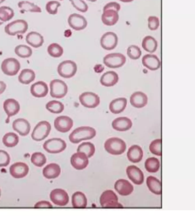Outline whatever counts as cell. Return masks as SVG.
<instances>
[{
	"label": "cell",
	"mask_w": 195,
	"mask_h": 220,
	"mask_svg": "<svg viewBox=\"0 0 195 220\" xmlns=\"http://www.w3.org/2000/svg\"><path fill=\"white\" fill-rule=\"evenodd\" d=\"M96 135L94 128L88 126H82L77 128L69 135V139L70 142L79 143L84 140H91Z\"/></svg>",
	"instance_id": "6da1fadb"
},
{
	"label": "cell",
	"mask_w": 195,
	"mask_h": 220,
	"mask_svg": "<svg viewBox=\"0 0 195 220\" xmlns=\"http://www.w3.org/2000/svg\"><path fill=\"white\" fill-rule=\"evenodd\" d=\"M125 142L118 138H111L105 142L104 144L105 150L109 154L119 155L123 154L126 150Z\"/></svg>",
	"instance_id": "7a4b0ae2"
},
{
	"label": "cell",
	"mask_w": 195,
	"mask_h": 220,
	"mask_svg": "<svg viewBox=\"0 0 195 220\" xmlns=\"http://www.w3.org/2000/svg\"><path fill=\"white\" fill-rule=\"evenodd\" d=\"M28 29V24L24 20H17L9 23L5 27V32L9 36H15L17 34H22Z\"/></svg>",
	"instance_id": "3957f363"
},
{
	"label": "cell",
	"mask_w": 195,
	"mask_h": 220,
	"mask_svg": "<svg viewBox=\"0 0 195 220\" xmlns=\"http://www.w3.org/2000/svg\"><path fill=\"white\" fill-rule=\"evenodd\" d=\"M100 202L101 206L104 208H121L123 205L119 203L118 197L111 190H106L101 195Z\"/></svg>",
	"instance_id": "277c9868"
},
{
	"label": "cell",
	"mask_w": 195,
	"mask_h": 220,
	"mask_svg": "<svg viewBox=\"0 0 195 220\" xmlns=\"http://www.w3.org/2000/svg\"><path fill=\"white\" fill-rule=\"evenodd\" d=\"M51 125L48 121H40L33 130L32 138L35 141H41L45 140L51 132Z\"/></svg>",
	"instance_id": "5b68a950"
},
{
	"label": "cell",
	"mask_w": 195,
	"mask_h": 220,
	"mask_svg": "<svg viewBox=\"0 0 195 220\" xmlns=\"http://www.w3.org/2000/svg\"><path fill=\"white\" fill-rule=\"evenodd\" d=\"M68 86L64 81L54 79L50 83V95L53 98L61 99L68 93Z\"/></svg>",
	"instance_id": "8992f818"
},
{
	"label": "cell",
	"mask_w": 195,
	"mask_h": 220,
	"mask_svg": "<svg viewBox=\"0 0 195 220\" xmlns=\"http://www.w3.org/2000/svg\"><path fill=\"white\" fill-rule=\"evenodd\" d=\"M77 71L75 62L72 60H65L60 62L57 67L58 75L63 78L69 79L73 77Z\"/></svg>",
	"instance_id": "52a82bcc"
},
{
	"label": "cell",
	"mask_w": 195,
	"mask_h": 220,
	"mask_svg": "<svg viewBox=\"0 0 195 220\" xmlns=\"http://www.w3.org/2000/svg\"><path fill=\"white\" fill-rule=\"evenodd\" d=\"M66 147V142L60 138H52L48 140L43 144V149L51 154L61 153L65 150Z\"/></svg>",
	"instance_id": "ba28073f"
},
{
	"label": "cell",
	"mask_w": 195,
	"mask_h": 220,
	"mask_svg": "<svg viewBox=\"0 0 195 220\" xmlns=\"http://www.w3.org/2000/svg\"><path fill=\"white\" fill-rule=\"evenodd\" d=\"M21 65L17 59L11 57L5 59L1 64L2 72L7 76L16 75L20 70Z\"/></svg>",
	"instance_id": "9c48e42d"
},
{
	"label": "cell",
	"mask_w": 195,
	"mask_h": 220,
	"mask_svg": "<svg viewBox=\"0 0 195 220\" xmlns=\"http://www.w3.org/2000/svg\"><path fill=\"white\" fill-rule=\"evenodd\" d=\"M126 62V57L120 53H110L106 55L103 59L105 66L110 68H118L123 66Z\"/></svg>",
	"instance_id": "30bf717a"
},
{
	"label": "cell",
	"mask_w": 195,
	"mask_h": 220,
	"mask_svg": "<svg viewBox=\"0 0 195 220\" xmlns=\"http://www.w3.org/2000/svg\"><path fill=\"white\" fill-rule=\"evenodd\" d=\"M79 100L83 106L89 108H94L98 107L100 103L99 96L91 92L83 93L79 96Z\"/></svg>",
	"instance_id": "8fae6325"
},
{
	"label": "cell",
	"mask_w": 195,
	"mask_h": 220,
	"mask_svg": "<svg viewBox=\"0 0 195 220\" xmlns=\"http://www.w3.org/2000/svg\"><path fill=\"white\" fill-rule=\"evenodd\" d=\"M50 199L56 205L64 206L68 204L69 198L68 193L61 189H56L51 191Z\"/></svg>",
	"instance_id": "7c38bea8"
},
{
	"label": "cell",
	"mask_w": 195,
	"mask_h": 220,
	"mask_svg": "<svg viewBox=\"0 0 195 220\" xmlns=\"http://www.w3.org/2000/svg\"><path fill=\"white\" fill-rule=\"evenodd\" d=\"M118 44V37L116 33L108 32L102 35L100 40L102 48L107 51H111L116 48Z\"/></svg>",
	"instance_id": "4fadbf2b"
},
{
	"label": "cell",
	"mask_w": 195,
	"mask_h": 220,
	"mask_svg": "<svg viewBox=\"0 0 195 220\" xmlns=\"http://www.w3.org/2000/svg\"><path fill=\"white\" fill-rule=\"evenodd\" d=\"M69 25L75 30H83L87 26V20L82 15L73 13L69 16L68 19Z\"/></svg>",
	"instance_id": "5bb4252c"
},
{
	"label": "cell",
	"mask_w": 195,
	"mask_h": 220,
	"mask_svg": "<svg viewBox=\"0 0 195 220\" xmlns=\"http://www.w3.org/2000/svg\"><path fill=\"white\" fill-rule=\"evenodd\" d=\"M73 121L67 116H60L56 117L54 121L55 128L62 133L68 132L72 128Z\"/></svg>",
	"instance_id": "9a60e30c"
},
{
	"label": "cell",
	"mask_w": 195,
	"mask_h": 220,
	"mask_svg": "<svg viewBox=\"0 0 195 220\" xmlns=\"http://www.w3.org/2000/svg\"><path fill=\"white\" fill-rule=\"evenodd\" d=\"M29 166L23 162H17L11 166L9 172L16 179H21L27 176L29 172Z\"/></svg>",
	"instance_id": "2e32d148"
},
{
	"label": "cell",
	"mask_w": 195,
	"mask_h": 220,
	"mask_svg": "<svg viewBox=\"0 0 195 220\" xmlns=\"http://www.w3.org/2000/svg\"><path fill=\"white\" fill-rule=\"evenodd\" d=\"M70 163L75 169L81 170L87 167L89 163V160L85 153L77 152L71 157Z\"/></svg>",
	"instance_id": "e0dca14e"
},
{
	"label": "cell",
	"mask_w": 195,
	"mask_h": 220,
	"mask_svg": "<svg viewBox=\"0 0 195 220\" xmlns=\"http://www.w3.org/2000/svg\"><path fill=\"white\" fill-rule=\"evenodd\" d=\"M127 175L132 182L136 185H141L144 182V174L140 169L137 166H129L126 170Z\"/></svg>",
	"instance_id": "ac0fdd59"
},
{
	"label": "cell",
	"mask_w": 195,
	"mask_h": 220,
	"mask_svg": "<svg viewBox=\"0 0 195 220\" xmlns=\"http://www.w3.org/2000/svg\"><path fill=\"white\" fill-rule=\"evenodd\" d=\"M48 92V85L43 81L36 82L30 87V93L35 98H44L47 95Z\"/></svg>",
	"instance_id": "d6986e66"
},
{
	"label": "cell",
	"mask_w": 195,
	"mask_h": 220,
	"mask_svg": "<svg viewBox=\"0 0 195 220\" xmlns=\"http://www.w3.org/2000/svg\"><path fill=\"white\" fill-rule=\"evenodd\" d=\"M12 127L15 131L22 136L28 135L30 131V125L29 121L22 118L16 119L13 122Z\"/></svg>",
	"instance_id": "ffe728a7"
},
{
	"label": "cell",
	"mask_w": 195,
	"mask_h": 220,
	"mask_svg": "<svg viewBox=\"0 0 195 220\" xmlns=\"http://www.w3.org/2000/svg\"><path fill=\"white\" fill-rule=\"evenodd\" d=\"M115 189L116 191L123 196L130 195L134 191V186L127 180H117L115 184Z\"/></svg>",
	"instance_id": "44dd1931"
},
{
	"label": "cell",
	"mask_w": 195,
	"mask_h": 220,
	"mask_svg": "<svg viewBox=\"0 0 195 220\" xmlns=\"http://www.w3.org/2000/svg\"><path fill=\"white\" fill-rule=\"evenodd\" d=\"M3 107L8 118L18 114L20 110V104L14 99H7L4 102Z\"/></svg>",
	"instance_id": "7402d4cb"
},
{
	"label": "cell",
	"mask_w": 195,
	"mask_h": 220,
	"mask_svg": "<svg viewBox=\"0 0 195 220\" xmlns=\"http://www.w3.org/2000/svg\"><path fill=\"white\" fill-rule=\"evenodd\" d=\"M142 62L144 66L151 71L159 70L161 66L160 60L156 55L149 54L145 55L142 59Z\"/></svg>",
	"instance_id": "603a6c76"
},
{
	"label": "cell",
	"mask_w": 195,
	"mask_h": 220,
	"mask_svg": "<svg viewBox=\"0 0 195 220\" xmlns=\"http://www.w3.org/2000/svg\"><path fill=\"white\" fill-rule=\"evenodd\" d=\"M130 103L134 107L138 108H143L147 104L148 97L142 92H136L130 96Z\"/></svg>",
	"instance_id": "cb8c5ba5"
},
{
	"label": "cell",
	"mask_w": 195,
	"mask_h": 220,
	"mask_svg": "<svg viewBox=\"0 0 195 220\" xmlns=\"http://www.w3.org/2000/svg\"><path fill=\"white\" fill-rule=\"evenodd\" d=\"M112 127L119 131H126L132 126V122L127 117H120L115 119L112 123Z\"/></svg>",
	"instance_id": "d4e9b609"
},
{
	"label": "cell",
	"mask_w": 195,
	"mask_h": 220,
	"mask_svg": "<svg viewBox=\"0 0 195 220\" xmlns=\"http://www.w3.org/2000/svg\"><path fill=\"white\" fill-rule=\"evenodd\" d=\"M26 42L33 48H40L44 43L43 37L40 33L37 32H30L26 36Z\"/></svg>",
	"instance_id": "484cf974"
},
{
	"label": "cell",
	"mask_w": 195,
	"mask_h": 220,
	"mask_svg": "<svg viewBox=\"0 0 195 220\" xmlns=\"http://www.w3.org/2000/svg\"><path fill=\"white\" fill-rule=\"evenodd\" d=\"M119 19L118 11L109 9L103 12L101 20L104 24L107 26H113L115 25Z\"/></svg>",
	"instance_id": "4316f807"
},
{
	"label": "cell",
	"mask_w": 195,
	"mask_h": 220,
	"mask_svg": "<svg viewBox=\"0 0 195 220\" xmlns=\"http://www.w3.org/2000/svg\"><path fill=\"white\" fill-rule=\"evenodd\" d=\"M61 173V168L56 163H51L47 165L43 169V174L45 178L48 180L57 178Z\"/></svg>",
	"instance_id": "83f0119b"
},
{
	"label": "cell",
	"mask_w": 195,
	"mask_h": 220,
	"mask_svg": "<svg viewBox=\"0 0 195 220\" xmlns=\"http://www.w3.org/2000/svg\"><path fill=\"white\" fill-rule=\"evenodd\" d=\"M119 75L114 71H108L101 76L100 83L105 87H112L119 81Z\"/></svg>",
	"instance_id": "f1b7e54d"
},
{
	"label": "cell",
	"mask_w": 195,
	"mask_h": 220,
	"mask_svg": "<svg viewBox=\"0 0 195 220\" xmlns=\"http://www.w3.org/2000/svg\"><path fill=\"white\" fill-rule=\"evenodd\" d=\"M143 157V151L141 147L138 145H134L129 149L127 157L129 161L133 163H138L141 161Z\"/></svg>",
	"instance_id": "f546056e"
},
{
	"label": "cell",
	"mask_w": 195,
	"mask_h": 220,
	"mask_svg": "<svg viewBox=\"0 0 195 220\" xmlns=\"http://www.w3.org/2000/svg\"><path fill=\"white\" fill-rule=\"evenodd\" d=\"M127 104V99L120 98L112 100L109 104V110L114 114H119L124 111Z\"/></svg>",
	"instance_id": "4dcf8cb0"
},
{
	"label": "cell",
	"mask_w": 195,
	"mask_h": 220,
	"mask_svg": "<svg viewBox=\"0 0 195 220\" xmlns=\"http://www.w3.org/2000/svg\"><path fill=\"white\" fill-rule=\"evenodd\" d=\"M72 204L74 208H85L87 206V199L85 195L81 191L75 193L72 197Z\"/></svg>",
	"instance_id": "1f68e13d"
},
{
	"label": "cell",
	"mask_w": 195,
	"mask_h": 220,
	"mask_svg": "<svg viewBox=\"0 0 195 220\" xmlns=\"http://www.w3.org/2000/svg\"><path fill=\"white\" fill-rule=\"evenodd\" d=\"M36 78L35 72L30 69H24L21 71L18 76L19 82L23 85H29Z\"/></svg>",
	"instance_id": "d6a6232c"
},
{
	"label": "cell",
	"mask_w": 195,
	"mask_h": 220,
	"mask_svg": "<svg viewBox=\"0 0 195 220\" xmlns=\"http://www.w3.org/2000/svg\"><path fill=\"white\" fill-rule=\"evenodd\" d=\"M18 7L20 9V12L22 13L25 12L41 13L42 11L40 7L28 1H21L19 2Z\"/></svg>",
	"instance_id": "836d02e7"
},
{
	"label": "cell",
	"mask_w": 195,
	"mask_h": 220,
	"mask_svg": "<svg viewBox=\"0 0 195 220\" xmlns=\"http://www.w3.org/2000/svg\"><path fill=\"white\" fill-rule=\"evenodd\" d=\"M147 185L152 193L157 195H161V183L157 178L153 176H148L147 179Z\"/></svg>",
	"instance_id": "e575fe53"
},
{
	"label": "cell",
	"mask_w": 195,
	"mask_h": 220,
	"mask_svg": "<svg viewBox=\"0 0 195 220\" xmlns=\"http://www.w3.org/2000/svg\"><path fill=\"white\" fill-rule=\"evenodd\" d=\"M142 47L145 51L153 53L157 48V42L155 39L151 36L145 37L142 42Z\"/></svg>",
	"instance_id": "d590c367"
},
{
	"label": "cell",
	"mask_w": 195,
	"mask_h": 220,
	"mask_svg": "<svg viewBox=\"0 0 195 220\" xmlns=\"http://www.w3.org/2000/svg\"><path fill=\"white\" fill-rule=\"evenodd\" d=\"M2 142L7 147H13L19 142L18 136L14 132L7 133L2 138Z\"/></svg>",
	"instance_id": "8d00e7d4"
},
{
	"label": "cell",
	"mask_w": 195,
	"mask_h": 220,
	"mask_svg": "<svg viewBox=\"0 0 195 220\" xmlns=\"http://www.w3.org/2000/svg\"><path fill=\"white\" fill-rule=\"evenodd\" d=\"M15 53L21 58H29L32 55V48L26 45H18L15 49Z\"/></svg>",
	"instance_id": "74e56055"
},
{
	"label": "cell",
	"mask_w": 195,
	"mask_h": 220,
	"mask_svg": "<svg viewBox=\"0 0 195 220\" xmlns=\"http://www.w3.org/2000/svg\"><path fill=\"white\" fill-rule=\"evenodd\" d=\"M160 167V163L159 159L154 157L148 158L145 162V167L148 172L151 173L157 172Z\"/></svg>",
	"instance_id": "f35d334b"
},
{
	"label": "cell",
	"mask_w": 195,
	"mask_h": 220,
	"mask_svg": "<svg viewBox=\"0 0 195 220\" xmlns=\"http://www.w3.org/2000/svg\"><path fill=\"white\" fill-rule=\"evenodd\" d=\"M48 111L53 114H60L64 110V106L61 102L57 100H52L46 104Z\"/></svg>",
	"instance_id": "ab89813d"
},
{
	"label": "cell",
	"mask_w": 195,
	"mask_h": 220,
	"mask_svg": "<svg viewBox=\"0 0 195 220\" xmlns=\"http://www.w3.org/2000/svg\"><path fill=\"white\" fill-rule=\"evenodd\" d=\"M15 16L13 9L9 7L2 6L0 7V21L5 22L9 21Z\"/></svg>",
	"instance_id": "60d3db41"
},
{
	"label": "cell",
	"mask_w": 195,
	"mask_h": 220,
	"mask_svg": "<svg viewBox=\"0 0 195 220\" xmlns=\"http://www.w3.org/2000/svg\"><path fill=\"white\" fill-rule=\"evenodd\" d=\"M77 152H82L86 154L88 158L92 157L95 153V147L93 143L84 142L79 144L77 148Z\"/></svg>",
	"instance_id": "b9f144b4"
},
{
	"label": "cell",
	"mask_w": 195,
	"mask_h": 220,
	"mask_svg": "<svg viewBox=\"0 0 195 220\" xmlns=\"http://www.w3.org/2000/svg\"><path fill=\"white\" fill-rule=\"evenodd\" d=\"M48 53L52 57L58 58L62 56L64 53V49L60 44L52 43L48 47Z\"/></svg>",
	"instance_id": "7bdbcfd3"
},
{
	"label": "cell",
	"mask_w": 195,
	"mask_h": 220,
	"mask_svg": "<svg viewBox=\"0 0 195 220\" xmlns=\"http://www.w3.org/2000/svg\"><path fill=\"white\" fill-rule=\"evenodd\" d=\"M31 162L33 165L37 167H42L47 162V158L44 154L37 152L32 155Z\"/></svg>",
	"instance_id": "ee69618b"
},
{
	"label": "cell",
	"mask_w": 195,
	"mask_h": 220,
	"mask_svg": "<svg viewBox=\"0 0 195 220\" xmlns=\"http://www.w3.org/2000/svg\"><path fill=\"white\" fill-rule=\"evenodd\" d=\"M149 150L154 155L161 156V140L158 139L152 141L149 145Z\"/></svg>",
	"instance_id": "f6af8a7d"
},
{
	"label": "cell",
	"mask_w": 195,
	"mask_h": 220,
	"mask_svg": "<svg viewBox=\"0 0 195 220\" xmlns=\"http://www.w3.org/2000/svg\"><path fill=\"white\" fill-rule=\"evenodd\" d=\"M127 55L132 60H137L140 57L141 51L138 46L132 45L129 46L127 50Z\"/></svg>",
	"instance_id": "bcb514c9"
},
{
	"label": "cell",
	"mask_w": 195,
	"mask_h": 220,
	"mask_svg": "<svg viewBox=\"0 0 195 220\" xmlns=\"http://www.w3.org/2000/svg\"><path fill=\"white\" fill-rule=\"evenodd\" d=\"M60 7H61V4L57 1H50L46 4L45 9L49 15H55L57 14Z\"/></svg>",
	"instance_id": "7dc6e473"
},
{
	"label": "cell",
	"mask_w": 195,
	"mask_h": 220,
	"mask_svg": "<svg viewBox=\"0 0 195 220\" xmlns=\"http://www.w3.org/2000/svg\"><path fill=\"white\" fill-rule=\"evenodd\" d=\"M69 1L78 11L85 13L88 10V6L84 0H69Z\"/></svg>",
	"instance_id": "c3c4849f"
},
{
	"label": "cell",
	"mask_w": 195,
	"mask_h": 220,
	"mask_svg": "<svg viewBox=\"0 0 195 220\" xmlns=\"http://www.w3.org/2000/svg\"><path fill=\"white\" fill-rule=\"evenodd\" d=\"M11 158L7 151L0 150V167H6L9 165Z\"/></svg>",
	"instance_id": "681fc988"
},
{
	"label": "cell",
	"mask_w": 195,
	"mask_h": 220,
	"mask_svg": "<svg viewBox=\"0 0 195 220\" xmlns=\"http://www.w3.org/2000/svg\"><path fill=\"white\" fill-rule=\"evenodd\" d=\"M148 28L151 30H155L159 28L160 21L158 17L156 16H150L148 19Z\"/></svg>",
	"instance_id": "f907efd6"
},
{
	"label": "cell",
	"mask_w": 195,
	"mask_h": 220,
	"mask_svg": "<svg viewBox=\"0 0 195 220\" xmlns=\"http://www.w3.org/2000/svg\"><path fill=\"white\" fill-rule=\"evenodd\" d=\"M120 9H121V6L119 3L116 2H111L105 5V7L103 8V11L109 9H112V10H115L117 11H119L120 10Z\"/></svg>",
	"instance_id": "816d5d0a"
},
{
	"label": "cell",
	"mask_w": 195,
	"mask_h": 220,
	"mask_svg": "<svg viewBox=\"0 0 195 220\" xmlns=\"http://www.w3.org/2000/svg\"><path fill=\"white\" fill-rule=\"evenodd\" d=\"M34 208H52L53 206L49 202L41 201L36 203Z\"/></svg>",
	"instance_id": "f5cc1de1"
},
{
	"label": "cell",
	"mask_w": 195,
	"mask_h": 220,
	"mask_svg": "<svg viewBox=\"0 0 195 220\" xmlns=\"http://www.w3.org/2000/svg\"><path fill=\"white\" fill-rule=\"evenodd\" d=\"M7 88V85L3 81H0V95L3 94Z\"/></svg>",
	"instance_id": "db71d44e"
},
{
	"label": "cell",
	"mask_w": 195,
	"mask_h": 220,
	"mask_svg": "<svg viewBox=\"0 0 195 220\" xmlns=\"http://www.w3.org/2000/svg\"><path fill=\"white\" fill-rule=\"evenodd\" d=\"M119 1H121V2H131L134 0H119Z\"/></svg>",
	"instance_id": "11a10c76"
},
{
	"label": "cell",
	"mask_w": 195,
	"mask_h": 220,
	"mask_svg": "<svg viewBox=\"0 0 195 220\" xmlns=\"http://www.w3.org/2000/svg\"><path fill=\"white\" fill-rule=\"evenodd\" d=\"M5 1V0H0V5L1 4H2Z\"/></svg>",
	"instance_id": "9f6ffc18"
},
{
	"label": "cell",
	"mask_w": 195,
	"mask_h": 220,
	"mask_svg": "<svg viewBox=\"0 0 195 220\" xmlns=\"http://www.w3.org/2000/svg\"><path fill=\"white\" fill-rule=\"evenodd\" d=\"M87 1H90V2H96L97 0H87Z\"/></svg>",
	"instance_id": "6f0895ef"
},
{
	"label": "cell",
	"mask_w": 195,
	"mask_h": 220,
	"mask_svg": "<svg viewBox=\"0 0 195 220\" xmlns=\"http://www.w3.org/2000/svg\"><path fill=\"white\" fill-rule=\"evenodd\" d=\"M4 24V22H2L1 21H0V25H2Z\"/></svg>",
	"instance_id": "680465c9"
},
{
	"label": "cell",
	"mask_w": 195,
	"mask_h": 220,
	"mask_svg": "<svg viewBox=\"0 0 195 220\" xmlns=\"http://www.w3.org/2000/svg\"><path fill=\"white\" fill-rule=\"evenodd\" d=\"M1 189H0V197H1Z\"/></svg>",
	"instance_id": "91938a15"
},
{
	"label": "cell",
	"mask_w": 195,
	"mask_h": 220,
	"mask_svg": "<svg viewBox=\"0 0 195 220\" xmlns=\"http://www.w3.org/2000/svg\"><path fill=\"white\" fill-rule=\"evenodd\" d=\"M60 1H63V0H60Z\"/></svg>",
	"instance_id": "94428289"
}]
</instances>
